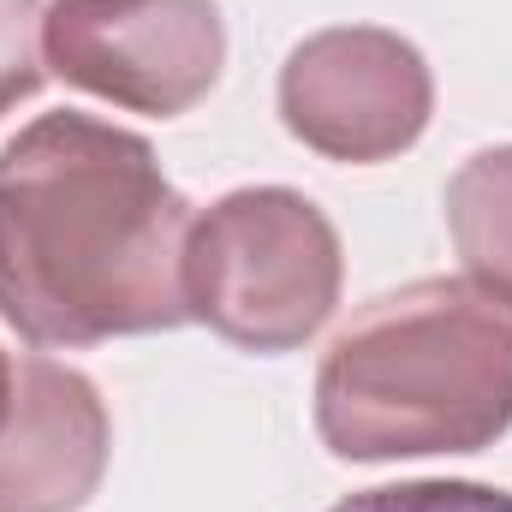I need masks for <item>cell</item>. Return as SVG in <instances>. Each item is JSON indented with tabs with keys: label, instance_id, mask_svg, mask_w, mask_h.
Instances as JSON below:
<instances>
[{
	"label": "cell",
	"instance_id": "7a4b0ae2",
	"mask_svg": "<svg viewBox=\"0 0 512 512\" xmlns=\"http://www.w3.org/2000/svg\"><path fill=\"white\" fill-rule=\"evenodd\" d=\"M340 459L477 453L512 429V304L477 280H411L364 304L316 370Z\"/></svg>",
	"mask_w": 512,
	"mask_h": 512
},
{
	"label": "cell",
	"instance_id": "52a82bcc",
	"mask_svg": "<svg viewBox=\"0 0 512 512\" xmlns=\"http://www.w3.org/2000/svg\"><path fill=\"white\" fill-rule=\"evenodd\" d=\"M447 227L465 274L512 304V143L471 155L447 185Z\"/></svg>",
	"mask_w": 512,
	"mask_h": 512
},
{
	"label": "cell",
	"instance_id": "9c48e42d",
	"mask_svg": "<svg viewBox=\"0 0 512 512\" xmlns=\"http://www.w3.org/2000/svg\"><path fill=\"white\" fill-rule=\"evenodd\" d=\"M42 0H0V114L42 90Z\"/></svg>",
	"mask_w": 512,
	"mask_h": 512
},
{
	"label": "cell",
	"instance_id": "8992f818",
	"mask_svg": "<svg viewBox=\"0 0 512 512\" xmlns=\"http://www.w3.org/2000/svg\"><path fill=\"white\" fill-rule=\"evenodd\" d=\"M108 471V411L90 376L54 358L12 364L0 417V512H78Z\"/></svg>",
	"mask_w": 512,
	"mask_h": 512
},
{
	"label": "cell",
	"instance_id": "3957f363",
	"mask_svg": "<svg viewBox=\"0 0 512 512\" xmlns=\"http://www.w3.org/2000/svg\"><path fill=\"white\" fill-rule=\"evenodd\" d=\"M340 304V233L286 191L251 185L191 221L185 310L245 352L304 346Z\"/></svg>",
	"mask_w": 512,
	"mask_h": 512
},
{
	"label": "cell",
	"instance_id": "30bf717a",
	"mask_svg": "<svg viewBox=\"0 0 512 512\" xmlns=\"http://www.w3.org/2000/svg\"><path fill=\"white\" fill-rule=\"evenodd\" d=\"M6 405H12V358L0 352V417H6Z\"/></svg>",
	"mask_w": 512,
	"mask_h": 512
},
{
	"label": "cell",
	"instance_id": "6da1fadb",
	"mask_svg": "<svg viewBox=\"0 0 512 512\" xmlns=\"http://www.w3.org/2000/svg\"><path fill=\"white\" fill-rule=\"evenodd\" d=\"M191 203L143 137L42 114L0 149V316L36 346L179 328Z\"/></svg>",
	"mask_w": 512,
	"mask_h": 512
},
{
	"label": "cell",
	"instance_id": "277c9868",
	"mask_svg": "<svg viewBox=\"0 0 512 512\" xmlns=\"http://www.w3.org/2000/svg\"><path fill=\"white\" fill-rule=\"evenodd\" d=\"M227 60L215 0H54L42 12V66L131 114L197 108Z\"/></svg>",
	"mask_w": 512,
	"mask_h": 512
},
{
	"label": "cell",
	"instance_id": "5b68a950",
	"mask_svg": "<svg viewBox=\"0 0 512 512\" xmlns=\"http://www.w3.org/2000/svg\"><path fill=\"white\" fill-rule=\"evenodd\" d=\"M435 108L423 54L376 24L316 30L280 66V120L328 161H387L411 149Z\"/></svg>",
	"mask_w": 512,
	"mask_h": 512
},
{
	"label": "cell",
	"instance_id": "ba28073f",
	"mask_svg": "<svg viewBox=\"0 0 512 512\" xmlns=\"http://www.w3.org/2000/svg\"><path fill=\"white\" fill-rule=\"evenodd\" d=\"M328 512H512V495L495 483H447V477H423V483H382L364 495H346Z\"/></svg>",
	"mask_w": 512,
	"mask_h": 512
}]
</instances>
